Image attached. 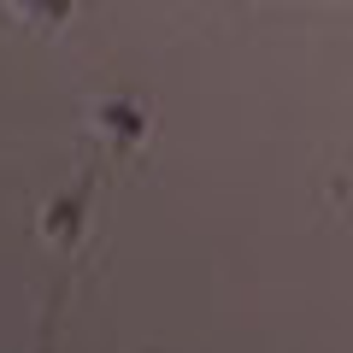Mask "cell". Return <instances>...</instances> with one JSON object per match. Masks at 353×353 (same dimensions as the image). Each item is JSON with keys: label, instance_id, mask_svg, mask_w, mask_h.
Segmentation results:
<instances>
[{"label": "cell", "instance_id": "1", "mask_svg": "<svg viewBox=\"0 0 353 353\" xmlns=\"http://www.w3.org/2000/svg\"><path fill=\"white\" fill-rule=\"evenodd\" d=\"M101 165H106V159H88V165H83V176H77V189H71V194H59V201L41 212V236H48L53 248L77 253V241H83V224H88V201H94V183H101Z\"/></svg>", "mask_w": 353, "mask_h": 353}, {"label": "cell", "instance_id": "4", "mask_svg": "<svg viewBox=\"0 0 353 353\" xmlns=\"http://www.w3.org/2000/svg\"><path fill=\"white\" fill-rule=\"evenodd\" d=\"M59 306H65V283L53 289L48 312H41V341H36V353H53V336H59Z\"/></svg>", "mask_w": 353, "mask_h": 353}, {"label": "cell", "instance_id": "2", "mask_svg": "<svg viewBox=\"0 0 353 353\" xmlns=\"http://www.w3.org/2000/svg\"><path fill=\"white\" fill-rule=\"evenodd\" d=\"M94 130L112 141L118 159H130V153L141 148V136H148V112H141L136 101H101L94 106Z\"/></svg>", "mask_w": 353, "mask_h": 353}, {"label": "cell", "instance_id": "3", "mask_svg": "<svg viewBox=\"0 0 353 353\" xmlns=\"http://www.w3.org/2000/svg\"><path fill=\"white\" fill-rule=\"evenodd\" d=\"M12 12L24 18L36 36H59L65 24H71V12H77V0H12Z\"/></svg>", "mask_w": 353, "mask_h": 353}]
</instances>
